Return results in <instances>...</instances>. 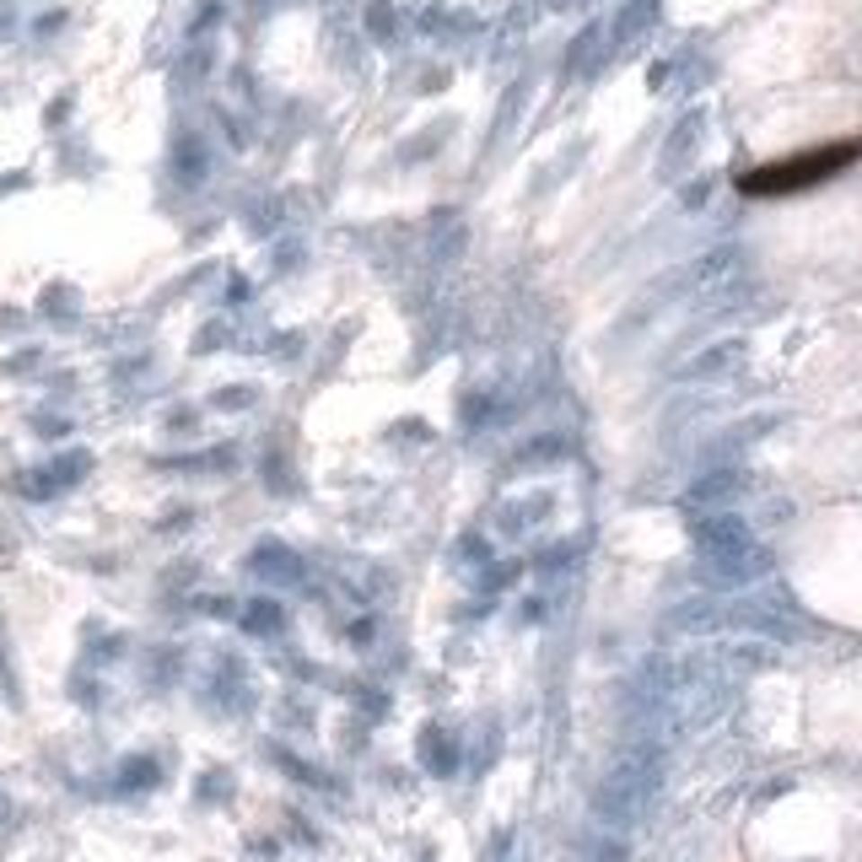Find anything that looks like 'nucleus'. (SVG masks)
Instances as JSON below:
<instances>
[{
  "instance_id": "8",
  "label": "nucleus",
  "mask_w": 862,
  "mask_h": 862,
  "mask_svg": "<svg viewBox=\"0 0 862 862\" xmlns=\"http://www.w3.org/2000/svg\"><path fill=\"white\" fill-rule=\"evenodd\" d=\"M367 22H372V32L383 38V32L394 27V11H388V5H372V11H367Z\"/></svg>"
},
{
  "instance_id": "1",
  "label": "nucleus",
  "mask_w": 862,
  "mask_h": 862,
  "mask_svg": "<svg viewBox=\"0 0 862 862\" xmlns=\"http://www.w3.org/2000/svg\"><path fill=\"white\" fill-rule=\"evenodd\" d=\"M852 156H858V146L809 151V156H798V162H782V167H760V173H750V178H744V189H750V194H771V189H804V183H814V178H825V173L847 167Z\"/></svg>"
},
{
  "instance_id": "2",
  "label": "nucleus",
  "mask_w": 862,
  "mask_h": 862,
  "mask_svg": "<svg viewBox=\"0 0 862 862\" xmlns=\"http://www.w3.org/2000/svg\"><path fill=\"white\" fill-rule=\"evenodd\" d=\"M248 572H253V577H270V582H297V577H302V561H297L286 545H259V550L248 555Z\"/></svg>"
},
{
  "instance_id": "9",
  "label": "nucleus",
  "mask_w": 862,
  "mask_h": 862,
  "mask_svg": "<svg viewBox=\"0 0 862 862\" xmlns=\"http://www.w3.org/2000/svg\"><path fill=\"white\" fill-rule=\"evenodd\" d=\"M550 5H566V0H550Z\"/></svg>"
},
{
  "instance_id": "7",
  "label": "nucleus",
  "mask_w": 862,
  "mask_h": 862,
  "mask_svg": "<svg viewBox=\"0 0 862 862\" xmlns=\"http://www.w3.org/2000/svg\"><path fill=\"white\" fill-rule=\"evenodd\" d=\"M156 782V766H124V787H146Z\"/></svg>"
},
{
  "instance_id": "5",
  "label": "nucleus",
  "mask_w": 862,
  "mask_h": 862,
  "mask_svg": "<svg viewBox=\"0 0 862 862\" xmlns=\"http://www.w3.org/2000/svg\"><path fill=\"white\" fill-rule=\"evenodd\" d=\"M178 173H183L189 183H194V178H205V146H200L194 135H183V140H178Z\"/></svg>"
},
{
  "instance_id": "10",
  "label": "nucleus",
  "mask_w": 862,
  "mask_h": 862,
  "mask_svg": "<svg viewBox=\"0 0 862 862\" xmlns=\"http://www.w3.org/2000/svg\"><path fill=\"white\" fill-rule=\"evenodd\" d=\"M0 820H5V804H0Z\"/></svg>"
},
{
  "instance_id": "3",
  "label": "nucleus",
  "mask_w": 862,
  "mask_h": 862,
  "mask_svg": "<svg viewBox=\"0 0 862 862\" xmlns=\"http://www.w3.org/2000/svg\"><path fill=\"white\" fill-rule=\"evenodd\" d=\"M744 361V345L739 340H728V345H712V351H701L690 367H685V378H723V372H733Z\"/></svg>"
},
{
  "instance_id": "6",
  "label": "nucleus",
  "mask_w": 862,
  "mask_h": 862,
  "mask_svg": "<svg viewBox=\"0 0 862 862\" xmlns=\"http://www.w3.org/2000/svg\"><path fill=\"white\" fill-rule=\"evenodd\" d=\"M243 626H248L253 636H270V631H280V609L259 599V604H248V615H243Z\"/></svg>"
},
{
  "instance_id": "4",
  "label": "nucleus",
  "mask_w": 862,
  "mask_h": 862,
  "mask_svg": "<svg viewBox=\"0 0 862 862\" xmlns=\"http://www.w3.org/2000/svg\"><path fill=\"white\" fill-rule=\"evenodd\" d=\"M696 140H701V113H690V119L674 129V140H669V151H663V167H680V162L696 151Z\"/></svg>"
}]
</instances>
